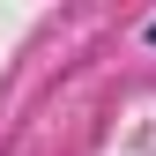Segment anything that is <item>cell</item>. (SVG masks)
Masks as SVG:
<instances>
[{"instance_id":"6da1fadb","label":"cell","mask_w":156,"mask_h":156,"mask_svg":"<svg viewBox=\"0 0 156 156\" xmlns=\"http://www.w3.org/2000/svg\"><path fill=\"white\" fill-rule=\"evenodd\" d=\"M149 37H156V23H149Z\"/></svg>"}]
</instances>
